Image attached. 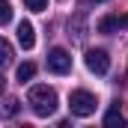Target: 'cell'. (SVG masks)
Instances as JSON below:
<instances>
[{
    "label": "cell",
    "mask_w": 128,
    "mask_h": 128,
    "mask_svg": "<svg viewBox=\"0 0 128 128\" xmlns=\"http://www.w3.org/2000/svg\"><path fill=\"white\" fill-rule=\"evenodd\" d=\"M104 125H125V119H122L119 107H110V110H107V116H104Z\"/></svg>",
    "instance_id": "cell-8"
},
{
    "label": "cell",
    "mask_w": 128,
    "mask_h": 128,
    "mask_svg": "<svg viewBox=\"0 0 128 128\" xmlns=\"http://www.w3.org/2000/svg\"><path fill=\"white\" fill-rule=\"evenodd\" d=\"M24 6L33 9V12H45L48 9V0H24Z\"/></svg>",
    "instance_id": "cell-11"
},
{
    "label": "cell",
    "mask_w": 128,
    "mask_h": 128,
    "mask_svg": "<svg viewBox=\"0 0 128 128\" xmlns=\"http://www.w3.org/2000/svg\"><path fill=\"white\" fill-rule=\"evenodd\" d=\"M74 42H84V21L74 18Z\"/></svg>",
    "instance_id": "cell-13"
},
{
    "label": "cell",
    "mask_w": 128,
    "mask_h": 128,
    "mask_svg": "<svg viewBox=\"0 0 128 128\" xmlns=\"http://www.w3.org/2000/svg\"><path fill=\"white\" fill-rule=\"evenodd\" d=\"M27 104L33 107L36 116H51L57 110V90L54 86H45V84H36L27 92Z\"/></svg>",
    "instance_id": "cell-1"
},
{
    "label": "cell",
    "mask_w": 128,
    "mask_h": 128,
    "mask_svg": "<svg viewBox=\"0 0 128 128\" xmlns=\"http://www.w3.org/2000/svg\"><path fill=\"white\" fill-rule=\"evenodd\" d=\"M33 74H36V66H33V63H24V66H18V72H15L18 84H27V80H33Z\"/></svg>",
    "instance_id": "cell-7"
},
{
    "label": "cell",
    "mask_w": 128,
    "mask_h": 128,
    "mask_svg": "<svg viewBox=\"0 0 128 128\" xmlns=\"http://www.w3.org/2000/svg\"><path fill=\"white\" fill-rule=\"evenodd\" d=\"M98 107V101L92 92H86V90H74L72 96H68V110L74 113V116H92Z\"/></svg>",
    "instance_id": "cell-2"
},
{
    "label": "cell",
    "mask_w": 128,
    "mask_h": 128,
    "mask_svg": "<svg viewBox=\"0 0 128 128\" xmlns=\"http://www.w3.org/2000/svg\"><path fill=\"white\" fill-rule=\"evenodd\" d=\"M0 51H3V66H9V63H12V45H9L6 39L0 42Z\"/></svg>",
    "instance_id": "cell-12"
},
{
    "label": "cell",
    "mask_w": 128,
    "mask_h": 128,
    "mask_svg": "<svg viewBox=\"0 0 128 128\" xmlns=\"http://www.w3.org/2000/svg\"><path fill=\"white\" fill-rule=\"evenodd\" d=\"M119 27H128V15H119Z\"/></svg>",
    "instance_id": "cell-14"
},
{
    "label": "cell",
    "mask_w": 128,
    "mask_h": 128,
    "mask_svg": "<svg viewBox=\"0 0 128 128\" xmlns=\"http://www.w3.org/2000/svg\"><path fill=\"white\" fill-rule=\"evenodd\" d=\"M86 68H90L92 74H107V68H110V57H107V51H101V48L86 51Z\"/></svg>",
    "instance_id": "cell-4"
},
{
    "label": "cell",
    "mask_w": 128,
    "mask_h": 128,
    "mask_svg": "<svg viewBox=\"0 0 128 128\" xmlns=\"http://www.w3.org/2000/svg\"><path fill=\"white\" fill-rule=\"evenodd\" d=\"M48 68H51L54 74L72 72V57H68V51H66V48H51V54H48Z\"/></svg>",
    "instance_id": "cell-3"
},
{
    "label": "cell",
    "mask_w": 128,
    "mask_h": 128,
    "mask_svg": "<svg viewBox=\"0 0 128 128\" xmlns=\"http://www.w3.org/2000/svg\"><path fill=\"white\" fill-rule=\"evenodd\" d=\"M3 113H6V116H15V113H18V98H6V101H3Z\"/></svg>",
    "instance_id": "cell-10"
},
{
    "label": "cell",
    "mask_w": 128,
    "mask_h": 128,
    "mask_svg": "<svg viewBox=\"0 0 128 128\" xmlns=\"http://www.w3.org/2000/svg\"><path fill=\"white\" fill-rule=\"evenodd\" d=\"M96 3H101V0H96Z\"/></svg>",
    "instance_id": "cell-15"
},
{
    "label": "cell",
    "mask_w": 128,
    "mask_h": 128,
    "mask_svg": "<svg viewBox=\"0 0 128 128\" xmlns=\"http://www.w3.org/2000/svg\"><path fill=\"white\" fill-rule=\"evenodd\" d=\"M18 45H21L24 51H30L33 45H36V33H33L30 21H21V24H18Z\"/></svg>",
    "instance_id": "cell-5"
},
{
    "label": "cell",
    "mask_w": 128,
    "mask_h": 128,
    "mask_svg": "<svg viewBox=\"0 0 128 128\" xmlns=\"http://www.w3.org/2000/svg\"><path fill=\"white\" fill-rule=\"evenodd\" d=\"M96 30H98V33H113V30H119V15H107V18H101Z\"/></svg>",
    "instance_id": "cell-6"
},
{
    "label": "cell",
    "mask_w": 128,
    "mask_h": 128,
    "mask_svg": "<svg viewBox=\"0 0 128 128\" xmlns=\"http://www.w3.org/2000/svg\"><path fill=\"white\" fill-rule=\"evenodd\" d=\"M12 21V6L6 0H0V24H9Z\"/></svg>",
    "instance_id": "cell-9"
}]
</instances>
